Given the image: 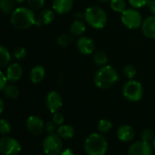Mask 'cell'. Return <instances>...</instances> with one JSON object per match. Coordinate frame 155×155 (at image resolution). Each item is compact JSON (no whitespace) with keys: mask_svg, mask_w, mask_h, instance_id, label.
Segmentation results:
<instances>
[{"mask_svg":"<svg viewBox=\"0 0 155 155\" xmlns=\"http://www.w3.org/2000/svg\"><path fill=\"white\" fill-rule=\"evenodd\" d=\"M57 134L64 140H68L71 139L74 134H75V130L74 128L71 125L68 124H62L58 127V129L57 130Z\"/></svg>","mask_w":155,"mask_h":155,"instance_id":"cell-20","label":"cell"},{"mask_svg":"<svg viewBox=\"0 0 155 155\" xmlns=\"http://www.w3.org/2000/svg\"><path fill=\"white\" fill-rule=\"evenodd\" d=\"M3 91L5 96L11 100H15L19 96V90L15 85H7Z\"/></svg>","mask_w":155,"mask_h":155,"instance_id":"cell-25","label":"cell"},{"mask_svg":"<svg viewBox=\"0 0 155 155\" xmlns=\"http://www.w3.org/2000/svg\"><path fill=\"white\" fill-rule=\"evenodd\" d=\"M119 81L116 69L110 65L101 67L95 74L94 83L101 90H108Z\"/></svg>","mask_w":155,"mask_h":155,"instance_id":"cell-2","label":"cell"},{"mask_svg":"<svg viewBox=\"0 0 155 155\" xmlns=\"http://www.w3.org/2000/svg\"><path fill=\"white\" fill-rule=\"evenodd\" d=\"M20 151L21 146L16 139L8 136L0 138V153L2 155H18Z\"/></svg>","mask_w":155,"mask_h":155,"instance_id":"cell-8","label":"cell"},{"mask_svg":"<svg viewBox=\"0 0 155 155\" xmlns=\"http://www.w3.org/2000/svg\"><path fill=\"white\" fill-rule=\"evenodd\" d=\"M37 155H44V154H37Z\"/></svg>","mask_w":155,"mask_h":155,"instance_id":"cell-44","label":"cell"},{"mask_svg":"<svg viewBox=\"0 0 155 155\" xmlns=\"http://www.w3.org/2000/svg\"><path fill=\"white\" fill-rule=\"evenodd\" d=\"M122 94L129 101H139L143 96V88L141 83L134 80H129L122 88Z\"/></svg>","mask_w":155,"mask_h":155,"instance_id":"cell-5","label":"cell"},{"mask_svg":"<svg viewBox=\"0 0 155 155\" xmlns=\"http://www.w3.org/2000/svg\"><path fill=\"white\" fill-rule=\"evenodd\" d=\"M11 59L9 50L4 46L0 45V68H4L8 65Z\"/></svg>","mask_w":155,"mask_h":155,"instance_id":"cell-22","label":"cell"},{"mask_svg":"<svg viewBox=\"0 0 155 155\" xmlns=\"http://www.w3.org/2000/svg\"><path fill=\"white\" fill-rule=\"evenodd\" d=\"M86 30V24L83 20L76 19L69 28V32L73 37H81Z\"/></svg>","mask_w":155,"mask_h":155,"instance_id":"cell-19","label":"cell"},{"mask_svg":"<svg viewBox=\"0 0 155 155\" xmlns=\"http://www.w3.org/2000/svg\"><path fill=\"white\" fill-rule=\"evenodd\" d=\"M75 18L78 20H82L84 18V14H82V13H77L76 16H75Z\"/></svg>","mask_w":155,"mask_h":155,"instance_id":"cell-39","label":"cell"},{"mask_svg":"<svg viewBox=\"0 0 155 155\" xmlns=\"http://www.w3.org/2000/svg\"><path fill=\"white\" fill-rule=\"evenodd\" d=\"M133 8H141L148 4V0H128Z\"/></svg>","mask_w":155,"mask_h":155,"instance_id":"cell-33","label":"cell"},{"mask_svg":"<svg viewBox=\"0 0 155 155\" xmlns=\"http://www.w3.org/2000/svg\"><path fill=\"white\" fill-rule=\"evenodd\" d=\"M84 19L87 24L96 29L103 28L108 21L106 12L98 6L89 7L84 12Z\"/></svg>","mask_w":155,"mask_h":155,"instance_id":"cell-4","label":"cell"},{"mask_svg":"<svg viewBox=\"0 0 155 155\" xmlns=\"http://www.w3.org/2000/svg\"><path fill=\"white\" fill-rule=\"evenodd\" d=\"M55 19V11L50 9H44L42 10L38 18H36L35 26L41 27L43 25H49Z\"/></svg>","mask_w":155,"mask_h":155,"instance_id":"cell-17","label":"cell"},{"mask_svg":"<svg viewBox=\"0 0 155 155\" xmlns=\"http://www.w3.org/2000/svg\"><path fill=\"white\" fill-rule=\"evenodd\" d=\"M110 8L118 13H122L127 9V5L125 0H110Z\"/></svg>","mask_w":155,"mask_h":155,"instance_id":"cell-23","label":"cell"},{"mask_svg":"<svg viewBox=\"0 0 155 155\" xmlns=\"http://www.w3.org/2000/svg\"><path fill=\"white\" fill-rule=\"evenodd\" d=\"M152 147H153L154 150H155V139H153V140H152Z\"/></svg>","mask_w":155,"mask_h":155,"instance_id":"cell-43","label":"cell"},{"mask_svg":"<svg viewBox=\"0 0 155 155\" xmlns=\"http://www.w3.org/2000/svg\"><path fill=\"white\" fill-rule=\"evenodd\" d=\"M99 2H101V3H108V2H110V0H98Z\"/></svg>","mask_w":155,"mask_h":155,"instance_id":"cell-41","label":"cell"},{"mask_svg":"<svg viewBox=\"0 0 155 155\" xmlns=\"http://www.w3.org/2000/svg\"><path fill=\"white\" fill-rule=\"evenodd\" d=\"M123 73L129 80H133L137 74V70L133 65H126L123 68Z\"/></svg>","mask_w":155,"mask_h":155,"instance_id":"cell-29","label":"cell"},{"mask_svg":"<svg viewBox=\"0 0 155 155\" xmlns=\"http://www.w3.org/2000/svg\"><path fill=\"white\" fill-rule=\"evenodd\" d=\"M140 138H141V140L150 142V140H153L154 132H153V130H150V129H144V130L141 131Z\"/></svg>","mask_w":155,"mask_h":155,"instance_id":"cell-30","label":"cell"},{"mask_svg":"<svg viewBox=\"0 0 155 155\" xmlns=\"http://www.w3.org/2000/svg\"><path fill=\"white\" fill-rule=\"evenodd\" d=\"M74 1L75 0H54L52 8L57 14L65 15L72 9Z\"/></svg>","mask_w":155,"mask_h":155,"instance_id":"cell-14","label":"cell"},{"mask_svg":"<svg viewBox=\"0 0 155 155\" xmlns=\"http://www.w3.org/2000/svg\"><path fill=\"white\" fill-rule=\"evenodd\" d=\"M46 107L51 113H55L56 111H58L59 109L62 107L63 101L61 95L58 91H50L47 97H46Z\"/></svg>","mask_w":155,"mask_h":155,"instance_id":"cell-10","label":"cell"},{"mask_svg":"<svg viewBox=\"0 0 155 155\" xmlns=\"http://www.w3.org/2000/svg\"><path fill=\"white\" fill-rule=\"evenodd\" d=\"M128 155H152V147L147 141L139 140L129 147Z\"/></svg>","mask_w":155,"mask_h":155,"instance_id":"cell-9","label":"cell"},{"mask_svg":"<svg viewBox=\"0 0 155 155\" xmlns=\"http://www.w3.org/2000/svg\"><path fill=\"white\" fill-rule=\"evenodd\" d=\"M59 155H75L74 154V152L70 150V149H65V150H63L61 152H60V154Z\"/></svg>","mask_w":155,"mask_h":155,"instance_id":"cell-38","label":"cell"},{"mask_svg":"<svg viewBox=\"0 0 155 155\" xmlns=\"http://www.w3.org/2000/svg\"><path fill=\"white\" fill-rule=\"evenodd\" d=\"M112 128V123L110 122V120H106V119H102L99 121L98 123V130L101 133H107L109 132Z\"/></svg>","mask_w":155,"mask_h":155,"instance_id":"cell-27","label":"cell"},{"mask_svg":"<svg viewBox=\"0 0 155 155\" xmlns=\"http://www.w3.org/2000/svg\"><path fill=\"white\" fill-rule=\"evenodd\" d=\"M10 22L14 28L23 30L35 25L36 16L31 8L21 7L16 8L12 12L10 16Z\"/></svg>","mask_w":155,"mask_h":155,"instance_id":"cell-1","label":"cell"},{"mask_svg":"<svg viewBox=\"0 0 155 155\" xmlns=\"http://www.w3.org/2000/svg\"><path fill=\"white\" fill-rule=\"evenodd\" d=\"M28 4L32 10H38L43 8L45 0H28Z\"/></svg>","mask_w":155,"mask_h":155,"instance_id":"cell-31","label":"cell"},{"mask_svg":"<svg viewBox=\"0 0 155 155\" xmlns=\"http://www.w3.org/2000/svg\"><path fill=\"white\" fill-rule=\"evenodd\" d=\"M141 30L146 38L155 39V15L150 16L142 21Z\"/></svg>","mask_w":155,"mask_h":155,"instance_id":"cell-13","label":"cell"},{"mask_svg":"<svg viewBox=\"0 0 155 155\" xmlns=\"http://www.w3.org/2000/svg\"><path fill=\"white\" fill-rule=\"evenodd\" d=\"M148 8L152 15H155V0H148Z\"/></svg>","mask_w":155,"mask_h":155,"instance_id":"cell-37","label":"cell"},{"mask_svg":"<svg viewBox=\"0 0 155 155\" xmlns=\"http://www.w3.org/2000/svg\"><path fill=\"white\" fill-rule=\"evenodd\" d=\"M122 24L130 29H136L142 25V18L140 13L135 8H127L121 13Z\"/></svg>","mask_w":155,"mask_h":155,"instance_id":"cell-7","label":"cell"},{"mask_svg":"<svg viewBox=\"0 0 155 155\" xmlns=\"http://www.w3.org/2000/svg\"><path fill=\"white\" fill-rule=\"evenodd\" d=\"M27 50H26V48H23V47H18L15 50H14V52H13V55H14V58H16V59H18V60H22V59H24L26 57H27Z\"/></svg>","mask_w":155,"mask_h":155,"instance_id":"cell-32","label":"cell"},{"mask_svg":"<svg viewBox=\"0 0 155 155\" xmlns=\"http://www.w3.org/2000/svg\"><path fill=\"white\" fill-rule=\"evenodd\" d=\"M108 56L103 51H96L93 55V61L96 65L103 67L108 63Z\"/></svg>","mask_w":155,"mask_h":155,"instance_id":"cell-24","label":"cell"},{"mask_svg":"<svg viewBox=\"0 0 155 155\" xmlns=\"http://www.w3.org/2000/svg\"><path fill=\"white\" fill-rule=\"evenodd\" d=\"M25 1V0H15V2L17 3H23Z\"/></svg>","mask_w":155,"mask_h":155,"instance_id":"cell-42","label":"cell"},{"mask_svg":"<svg viewBox=\"0 0 155 155\" xmlns=\"http://www.w3.org/2000/svg\"><path fill=\"white\" fill-rule=\"evenodd\" d=\"M23 75V68L19 63H13L7 69V79L10 82L18 81Z\"/></svg>","mask_w":155,"mask_h":155,"instance_id":"cell-15","label":"cell"},{"mask_svg":"<svg viewBox=\"0 0 155 155\" xmlns=\"http://www.w3.org/2000/svg\"><path fill=\"white\" fill-rule=\"evenodd\" d=\"M73 36L68 34H61L57 38V42L60 47H68L73 43Z\"/></svg>","mask_w":155,"mask_h":155,"instance_id":"cell-26","label":"cell"},{"mask_svg":"<svg viewBox=\"0 0 155 155\" xmlns=\"http://www.w3.org/2000/svg\"><path fill=\"white\" fill-rule=\"evenodd\" d=\"M134 136H135V131L131 126L123 124L118 128L117 137L120 140L124 141V142H129L133 140Z\"/></svg>","mask_w":155,"mask_h":155,"instance_id":"cell-16","label":"cell"},{"mask_svg":"<svg viewBox=\"0 0 155 155\" xmlns=\"http://www.w3.org/2000/svg\"><path fill=\"white\" fill-rule=\"evenodd\" d=\"M64 120H65V117L61 112L56 111L55 113H53V121L55 122L56 125H58V126L62 125Z\"/></svg>","mask_w":155,"mask_h":155,"instance_id":"cell-34","label":"cell"},{"mask_svg":"<svg viewBox=\"0 0 155 155\" xmlns=\"http://www.w3.org/2000/svg\"><path fill=\"white\" fill-rule=\"evenodd\" d=\"M45 74H46V70L44 68V67L38 65L36 67H34L31 71H30V81L32 83L34 84H38L40 83L43 79L45 78Z\"/></svg>","mask_w":155,"mask_h":155,"instance_id":"cell-18","label":"cell"},{"mask_svg":"<svg viewBox=\"0 0 155 155\" xmlns=\"http://www.w3.org/2000/svg\"><path fill=\"white\" fill-rule=\"evenodd\" d=\"M84 150L88 155H105L108 141L101 133H91L84 142Z\"/></svg>","mask_w":155,"mask_h":155,"instance_id":"cell-3","label":"cell"},{"mask_svg":"<svg viewBox=\"0 0 155 155\" xmlns=\"http://www.w3.org/2000/svg\"><path fill=\"white\" fill-rule=\"evenodd\" d=\"M27 130L34 136L40 135L45 130V124L41 118L38 116H30L26 123Z\"/></svg>","mask_w":155,"mask_h":155,"instance_id":"cell-11","label":"cell"},{"mask_svg":"<svg viewBox=\"0 0 155 155\" xmlns=\"http://www.w3.org/2000/svg\"><path fill=\"white\" fill-rule=\"evenodd\" d=\"M11 131V125L9 121L6 119L0 120V133L3 135H7Z\"/></svg>","mask_w":155,"mask_h":155,"instance_id":"cell-28","label":"cell"},{"mask_svg":"<svg viewBox=\"0 0 155 155\" xmlns=\"http://www.w3.org/2000/svg\"><path fill=\"white\" fill-rule=\"evenodd\" d=\"M77 48L83 55H91L95 51V43L89 37H81L77 41Z\"/></svg>","mask_w":155,"mask_h":155,"instance_id":"cell-12","label":"cell"},{"mask_svg":"<svg viewBox=\"0 0 155 155\" xmlns=\"http://www.w3.org/2000/svg\"><path fill=\"white\" fill-rule=\"evenodd\" d=\"M42 149L46 155H59L63 150L62 139L58 134H48L43 140Z\"/></svg>","mask_w":155,"mask_h":155,"instance_id":"cell-6","label":"cell"},{"mask_svg":"<svg viewBox=\"0 0 155 155\" xmlns=\"http://www.w3.org/2000/svg\"><path fill=\"white\" fill-rule=\"evenodd\" d=\"M7 76H5L2 71H0V91H2L5 89V87L7 86Z\"/></svg>","mask_w":155,"mask_h":155,"instance_id":"cell-36","label":"cell"},{"mask_svg":"<svg viewBox=\"0 0 155 155\" xmlns=\"http://www.w3.org/2000/svg\"><path fill=\"white\" fill-rule=\"evenodd\" d=\"M45 130L48 133V134H52L56 131V124L53 120H48L46 124H45Z\"/></svg>","mask_w":155,"mask_h":155,"instance_id":"cell-35","label":"cell"},{"mask_svg":"<svg viewBox=\"0 0 155 155\" xmlns=\"http://www.w3.org/2000/svg\"><path fill=\"white\" fill-rule=\"evenodd\" d=\"M4 108H5V104H4V101L3 100L0 98V114H1L4 110Z\"/></svg>","mask_w":155,"mask_h":155,"instance_id":"cell-40","label":"cell"},{"mask_svg":"<svg viewBox=\"0 0 155 155\" xmlns=\"http://www.w3.org/2000/svg\"><path fill=\"white\" fill-rule=\"evenodd\" d=\"M15 9V0H0V10L4 14H12Z\"/></svg>","mask_w":155,"mask_h":155,"instance_id":"cell-21","label":"cell"}]
</instances>
